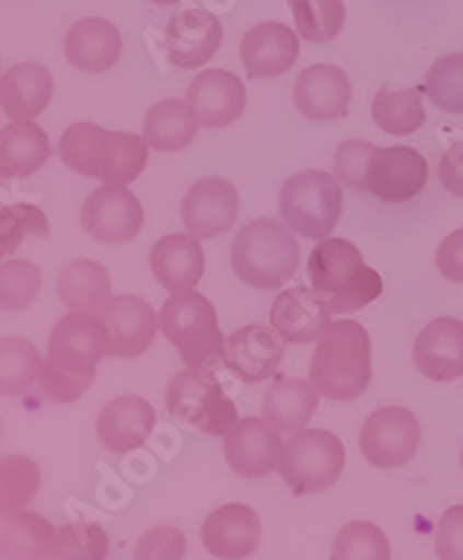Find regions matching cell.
I'll use <instances>...</instances> for the list:
<instances>
[{
  "instance_id": "6da1fadb",
  "label": "cell",
  "mask_w": 463,
  "mask_h": 560,
  "mask_svg": "<svg viewBox=\"0 0 463 560\" xmlns=\"http://www.w3.org/2000/svg\"><path fill=\"white\" fill-rule=\"evenodd\" d=\"M105 357H109V331L103 317L70 313L58 319L37 380L43 396L51 404H74L93 383Z\"/></svg>"
},
{
  "instance_id": "7a4b0ae2",
  "label": "cell",
  "mask_w": 463,
  "mask_h": 560,
  "mask_svg": "<svg viewBox=\"0 0 463 560\" xmlns=\"http://www.w3.org/2000/svg\"><path fill=\"white\" fill-rule=\"evenodd\" d=\"M63 163L107 186H128L149 163V144L135 132L105 130L89 121L72 124L58 142Z\"/></svg>"
},
{
  "instance_id": "3957f363",
  "label": "cell",
  "mask_w": 463,
  "mask_h": 560,
  "mask_svg": "<svg viewBox=\"0 0 463 560\" xmlns=\"http://www.w3.org/2000/svg\"><path fill=\"white\" fill-rule=\"evenodd\" d=\"M311 290L332 315L357 313L380 299L382 278L348 238H322L309 257Z\"/></svg>"
},
{
  "instance_id": "277c9868",
  "label": "cell",
  "mask_w": 463,
  "mask_h": 560,
  "mask_svg": "<svg viewBox=\"0 0 463 560\" xmlns=\"http://www.w3.org/2000/svg\"><path fill=\"white\" fill-rule=\"evenodd\" d=\"M371 338L355 319H338L320 336L309 380L320 396L352 401L371 385Z\"/></svg>"
},
{
  "instance_id": "5b68a950",
  "label": "cell",
  "mask_w": 463,
  "mask_h": 560,
  "mask_svg": "<svg viewBox=\"0 0 463 560\" xmlns=\"http://www.w3.org/2000/svg\"><path fill=\"white\" fill-rule=\"evenodd\" d=\"M232 269L257 290L283 288L299 269V244L290 228L269 218H255L241 228L230 250Z\"/></svg>"
},
{
  "instance_id": "8992f818",
  "label": "cell",
  "mask_w": 463,
  "mask_h": 560,
  "mask_svg": "<svg viewBox=\"0 0 463 560\" xmlns=\"http://www.w3.org/2000/svg\"><path fill=\"white\" fill-rule=\"evenodd\" d=\"M160 331L176 348L188 369L211 371L220 366L225 336L218 313L205 294L195 290L172 294L158 313Z\"/></svg>"
},
{
  "instance_id": "52a82bcc",
  "label": "cell",
  "mask_w": 463,
  "mask_h": 560,
  "mask_svg": "<svg viewBox=\"0 0 463 560\" xmlns=\"http://www.w3.org/2000/svg\"><path fill=\"white\" fill-rule=\"evenodd\" d=\"M278 209L292 232L322 242L329 238L344 213V188L329 172H299L283 184Z\"/></svg>"
},
{
  "instance_id": "ba28073f",
  "label": "cell",
  "mask_w": 463,
  "mask_h": 560,
  "mask_svg": "<svg viewBox=\"0 0 463 560\" xmlns=\"http://www.w3.org/2000/svg\"><path fill=\"white\" fill-rule=\"evenodd\" d=\"M165 404L174 419L207 435H228L239 422V412L228 389L220 385L213 369H186L172 377Z\"/></svg>"
},
{
  "instance_id": "9c48e42d",
  "label": "cell",
  "mask_w": 463,
  "mask_h": 560,
  "mask_svg": "<svg viewBox=\"0 0 463 560\" xmlns=\"http://www.w3.org/2000/svg\"><path fill=\"white\" fill-rule=\"evenodd\" d=\"M346 470V447L325 429L294 433L280 452L278 472L294 495H311L334 487Z\"/></svg>"
},
{
  "instance_id": "30bf717a",
  "label": "cell",
  "mask_w": 463,
  "mask_h": 560,
  "mask_svg": "<svg viewBox=\"0 0 463 560\" xmlns=\"http://www.w3.org/2000/svg\"><path fill=\"white\" fill-rule=\"evenodd\" d=\"M419 440L417 417L401 406H387L371 412L361 424L359 450L375 468H401L413 462Z\"/></svg>"
},
{
  "instance_id": "8fae6325",
  "label": "cell",
  "mask_w": 463,
  "mask_h": 560,
  "mask_svg": "<svg viewBox=\"0 0 463 560\" xmlns=\"http://www.w3.org/2000/svg\"><path fill=\"white\" fill-rule=\"evenodd\" d=\"M82 228L100 244H128L144 228V209L126 186L93 190L79 213Z\"/></svg>"
},
{
  "instance_id": "7c38bea8",
  "label": "cell",
  "mask_w": 463,
  "mask_h": 560,
  "mask_svg": "<svg viewBox=\"0 0 463 560\" xmlns=\"http://www.w3.org/2000/svg\"><path fill=\"white\" fill-rule=\"evenodd\" d=\"M429 178V165L425 155L413 147L378 149L371 158L364 190L387 205L410 202L421 192Z\"/></svg>"
},
{
  "instance_id": "4fadbf2b",
  "label": "cell",
  "mask_w": 463,
  "mask_h": 560,
  "mask_svg": "<svg viewBox=\"0 0 463 560\" xmlns=\"http://www.w3.org/2000/svg\"><path fill=\"white\" fill-rule=\"evenodd\" d=\"M286 354V338L267 325H246L225 338L220 366L241 383H262L276 373Z\"/></svg>"
},
{
  "instance_id": "5bb4252c",
  "label": "cell",
  "mask_w": 463,
  "mask_h": 560,
  "mask_svg": "<svg viewBox=\"0 0 463 560\" xmlns=\"http://www.w3.org/2000/svg\"><path fill=\"white\" fill-rule=\"evenodd\" d=\"M109 331V357L135 359L144 354L155 341L160 319L149 302L135 294L112 296L97 313Z\"/></svg>"
},
{
  "instance_id": "9a60e30c",
  "label": "cell",
  "mask_w": 463,
  "mask_h": 560,
  "mask_svg": "<svg viewBox=\"0 0 463 560\" xmlns=\"http://www.w3.org/2000/svg\"><path fill=\"white\" fill-rule=\"evenodd\" d=\"M283 440L265 417L239 419L225 435L228 466L246 479L267 477L278 470Z\"/></svg>"
},
{
  "instance_id": "2e32d148",
  "label": "cell",
  "mask_w": 463,
  "mask_h": 560,
  "mask_svg": "<svg viewBox=\"0 0 463 560\" xmlns=\"http://www.w3.org/2000/svg\"><path fill=\"white\" fill-rule=\"evenodd\" d=\"M236 213V188L225 178L207 176L186 192L181 205V223L197 238H213L234 225Z\"/></svg>"
},
{
  "instance_id": "e0dca14e",
  "label": "cell",
  "mask_w": 463,
  "mask_h": 560,
  "mask_svg": "<svg viewBox=\"0 0 463 560\" xmlns=\"http://www.w3.org/2000/svg\"><path fill=\"white\" fill-rule=\"evenodd\" d=\"M202 545L218 560H244L262 542L257 512L244 503H228L213 510L202 524Z\"/></svg>"
},
{
  "instance_id": "ac0fdd59",
  "label": "cell",
  "mask_w": 463,
  "mask_h": 560,
  "mask_svg": "<svg viewBox=\"0 0 463 560\" xmlns=\"http://www.w3.org/2000/svg\"><path fill=\"white\" fill-rule=\"evenodd\" d=\"M223 43V26L207 10L178 12L165 28V51L181 70H195L209 63Z\"/></svg>"
},
{
  "instance_id": "d6986e66",
  "label": "cell",
  "mask_w": 463,
  "mask_h": 560,
  "mask_svg": "<svg viewBox=\"0 0 463 560\" xmlns=\"http://www.w3.org/2000/svg\"><path fill=\"white\" fill-rule=\"evenodd\" d=\"M350 97V79L338 66H311L301 70L294 82V105L309 121H334L348 116Z\"/></svg>"
},
{
  "instance_id": "ffe728a7",
  "label": "cell",
  "mask_w": 463,
  "mask_h": 560,
  "mask_svg": "<svg viewBox=\"0 0 463 560\" xmlns=\"http://www.w3.org/2000/svg\"><path fill=\"white\" fill-rule=\"evenodd\" d=\"M186 100L195 109L199 124L207 128H225L244 114L246 86L234 72L213 68L193 79Z\"/></svg>"
},
{
  "instance_id": "44dd1931",
  "label": "cell",
  "mask_w": 463,
  "mask_h": 560,
  "mask_svg": "<svg viewBox=\"0 0 463 560\" xmlns=\"http://www.w3.org/2000/svg\"><path fill=\"white\" fill-rule=\"evenodd\" d=\"M155 429V410L142 396L126 394L109 401L97 415L95 433L112 454H128L147 443Z\"/></svg>"
},
{
  "instance_id": "7402d4cb",
  "label": "cell",
  "mask_w": 463,
  "mask_h": 560,
  "mask_svg": "<svg viewBox=\"0 0 463 560\" xmlns=\"http://www.w3.org/2000/svg\"><path fill=\"white\" fill-rule=\"evenodd\" d=\"M417 371L436 380L450 383L463 375V323L454 317H438L419 331L413 346Z\"/></svg>"
},
{
  "instance_id": "603a6c76",
  "label": "cell",
  "mask_w": 463,
  "mask_h": 560,
  "mask_svg": "<svg viewBox=\"0 0 463 560\" xmlns=\"http://www.w3.org/2000/svg\"><path fill=\"white\" fill-rule=\"evenodd\" d=\"M63 51L72 68L86 74H103L118 63L124 54V39L107 19L84 16L66 33Z\"/></svg>"
},
{
  "instance_id": "cb8c5ba5",
  "label": "cell",
  "mask_w": 463,
  "mask_h": 560,
  "mask_svg": "<svg viewBox=\"0 0 463 560\" xmlns=\"http://www.w3.org/2000/svg\"><path fill=\"white\" fill-rule=\"evenodd\" d=\"M299 58V39L288 24L265 22L253 26L241 39V63L251 79L286 74Z\"/></svg>"
},
{
  "instance_id": "d4e9b609",
  "label": "cell",
  "mask_w": 463,
  "mask_h": 560,
  "mask_svg": "<svg viewBox=\"0 0 463 560\" xmlns=\"http://www.w3.org/2000/svg\"><path fill=\"white\" fill-rule=\"evenodd\" d=\"M149 265L160 288L172 294L188 292L205 276V250L193 234H167L153 244Z\"/></svg>"
},
{
  "instance_id": "484cf974",
  "label": "cell",
  "mask_w": 463,
  "mask_h": 560,
  "mask_svg": "<svg viewBox=\"0 0 463 560\" xmlns=\"http://www.w3.org/2000/svg\"><path fill=\"white\" fill-rule=\"evenodd\" d=\"M332 313L320 304L311 288H288L276 296L271 306V327L286 338V343L306 346L320 341L332 327Z\"/></svg>"
},
{
  "instance_id": "4316f807",
  "label": "cell",
  "mask_w": 463,
  "mask_h": 560,
  "mask_svg": "<svg viewBox=\"0 0 463 560\" xmlns=\"http://www.w3.org/2000/svg\"><path fill=\"white\" fill-rule=\"evenodd\" d=\"M51 95V72L39 63H16L0 79V103L14 121H33L49 107Z\"/></svg>"
},
{
  "instance_id": "83f0119b",
  "label": "cell",
  "mask_w": 463,
  "mask_h": 560,
  "mask_svg": "<svg viewBox=\"0 0 463 560\" xmlns=\"http://www.w3.org/2000/svg\"><path fill=\"white\" fill-rule=\"evenodd\" d=\"M317 389L311 380H278L262 398V415L280 433H299L317 410Z\"/></svg>"
},
{
  "instance_id": "f1b7e54d",
  "label": "cell",
  "mask_w": 463,
  "mask_h": 560,
  "mask_svg": "<svg viewBox=\"0 0 463 560\" xmlns=\"http://www.w3.org/2000/svg\"><path fill=\"white\" fill-rule=\"evenodd\" d=\"M56 290L72 313H100L112 299V278L95 259H74L60 269Z\"/></svg>"
},
{
  "instance_id": "f546056e",
  "label": "cell",
  "mask_w": 463,
  "mask_h": 560,
  "mask_svg": "<svg viewBox=\"0 0 463 560\" xmlns=\"http://www.w3.org/2000/svg\"><path fill=\"white\" fill-rule=\"evenodd\" d=\"M51 155L47 132L33 121H14L0 132V176L24 178L35 174Z\"/></svg>"
},
{
  "instance_id": "4dcf8cb0",
  "label": "cell",
  "mask_w": 463,
  "mask_h": 560,
  "mask_svg": "<svg viewBox=\"0 0 463 560\" xmlns=\"http://www.w3.org/2000/svg\"><path fill=\"white\" fill-rule=\"evenodd\" d=\"M56 528L35 512H8L0 522V556L5 560H45L51 556Z\"/></svg>"
},
{
  "instance_id": "1f68e13d",
  "label": "cell",
  "mask_w": 463,
  "mask_h": 560,
  "mask_svg": "<svg viewBox=\"0 0 463 560\" xmlns=\"http://www.w3.org/2000/svg\"><path fill=\"white\" fill-rule=\"evenodd\" d=\"M199 118L188 100H163L149 109L144 118L147 144L160 153H176L193 144Z\"/></svg>"
},
{
  "instance_id": "d6a6232c",
  "label": "cell",
  "mask_w": 463,
  "mask_h": 560,
  "mask_svg": "<svg viewBox=\"0 0 463 560\" xmlns=\"http://www.w3.org/2000/svg\"><path fill=\"white\" fill-rule=\"evenodd\" d=\"M373 124L387 135H413L427 121L425 105H421V91L406 89V91H390L380 89L373 97L371 105Z\"/></svg>"
},
{
  "instance_id": "836d02e7",
  "label": "cell",
  "mask_w": 463,
  "mask_h": 560,
  "mask_svg": "<svg viewBox=\"0 0 463 560\" xmlns=\"http://www.w3.org/2000/svg\"><path fill=\"white\" fill-rule=\"evenodd\" d=\"M43 371V357L24 338L8 336L0 341V392L22 396L33 389Z\"/></svg>"
},
{
  "instance_id": "e575fe53",
  "label": "cell",
  "mask_w": 463,
  "mask_h": 560,
  "mask_svg": "<svg viewBox=\"0 0 463 560\" xmlns=\"http://www.w3.org/2000/svg\"><path fill=\"white\" fill-rule=\"evenodd\" d=\"M294 26L306 43H332L344 31L346 5L344 0H290Z\"/></svg>"
},
{
  "instance_id": "d590c367",
  "label": "cell",
  "mask_w": 463,
  "mask_h": 560,
  "mask_svg": "<svg viewBox=\"0 0 463 560\" xmlns=\"http://www.w3.org/2000/svg\"><path fill=\"white\" fill-rule=\"evenodd\" d=\"M43 485L39 466L28 456H5L0 462V510L3 514L24 510Z\"/></svg>"
},
{
  "instance_id": "8d00e7d4",
  "label": "cell",
  "mask_w": 463,
  "mask_h": 560,
  "mask_svg": "<svg viewBox=\"0 0 463 560\" xmlns=\"http://www.w3.org/2000/svg\"><path fill=\"white\" fill-rule=\"evenodd\" d=\"M332 560H392V545L380 526L350 522L334 539Z\"/></svg>"
},
{
  "instance_id": "74e56055",
  "label": "cell",
  "mask_w": 463,
  "mask_h": 560,
  "mask_svg": "<svg viewBox=\"0 0 463 560\" xmlns=\"http://www.w3.org/2000/svg\"><path fill=\"white\" fill-rule=\"evenodd\" d=\"M109 551V537L97 524H68L58 528L51 560H105Z\"/></svg>"
},
{
  "instance_id": "f35d334b",
  "label": "cell",
  "mask_w": 463,
  "mask_h": 560,
  "mask_svg": "<svg viewBox=\"0 0 463 560\" xmlns=\"http://www.w3.org/2000/svg\"><path fill=\"white\" fill-rule=\"evenodd\" d=\"M425 91L440 112L463 114V54L440 56L427 72Z\"/></svg>"
},
{
  "instance_id": "ab89813d",
  "label": "cell",
  "mask_w": 463,
  "mask_h": 560,
  "mask_svg": "<svg viewBox=\"0 0 463 560\" xmlns=\"http://www.w3.org/2000/svg\"><path fill=\"white\" fill-rule=\"evenodd\" d=\"M43 288V271L26 259H10L0 267V308L16 313L28 308Z\"/></svg>"
},
{
  "instance_id": "60d3db41",
  "label": "cell",
  "mask_w": 463,
  "mask_h": 560,
  "mask_svg": "<svg viewBox=\"0 0 463 560\" xmlns=\"http://www.w3.org/2000/svg\"><path fill=\"white\" fill-rule=\"evenodd\" d=\"M49 238V220L33 205H12L0 211V255L8 257L24 238Z\"/></svg>"
},
{
  "instance_id": "b9f144b4",
  "label": "cell",
  "mask_w": 463,
  "mask_h": 560,
  "mask_svg": "<svg viewBox=\"0 0 463 560\" xmlns=\"http://www.w3.org/2000/svg\"><path fill=\"white\" fill-rule=\"evenodd\" d=\"M375 151L378 147L369 142H359V139H350V142L340 144L334 155V172L338 176V182L348 188L364 190L367 170Z\"/></svg>"
},
{
  "instance_id": "7bdbcfd3",
  "label": "cell",
  "mask_w": 463,
  "mask_h": 560,
  "mask_svg": "<svg viewBox=\"0 0 463 560\" xmlns=\"http://www.w3.org/2000/svg\"><path fill=\"white\" fill-rule=\"evenodd\" d=\"M186 535L176 526H158L137 539L135 560H184Z\"/></svg>"
},
{
  "instance_id": "ee69618b",
  "label": "cell",
  "mask_w": 463,
  "mask_h": 560,
  "mask_svg": "<svg viewBox=\"0 0 463 560\" xmlns=\"http://www.w3.org/2000/svg\"><path fill=\"white\" fill-rule=\"evenodd\" d=\"M436 556L438 560H463V505H454L440 516Z\"/></svg>"
},
{
  "instance_id": "f6af8a7d",
  "label": "cell",
  "mask_w": 463,
  "mask_h": 560,
  "mask_svg": "<svg viewBox=\"0 0 463 560\" xmlns=\"http://www.w3.org/2000/svg\"><path fill=\"white\" fill-rule=\"evenodd\" d=\"M436 265L442 278L463 283V228L442 238L436 253Z\"/></svg>"
},
{
  "instance_id": "bcb514c9",
  "label": "cell",
  "mask_w": 463,
  "mask_h": 560,
  "mask_svg": "<svg viewBox=\"0 0 463 560\" xmlns=\"http://www.w3.org/2000/svg\"><path fill=\"white\" fill-rule=\"evenodd\" d=\"M438 178L450 195L463 199V142H454L438 163Z\"/></svg>"
},
{
  "instance_id": "7dc6e473",
  "label": "cell",
  "mask_w": 463,
  "mask_h": 560,
  "mask_svg": "<svg viewBox=\"0 0 463 560\" xmlns=\"http://www.w3.org/2000/svg\"><path fill=\"white\" fill-rule=\"evenodd\" d=\"M149 3H153V5H163V8H170V5H176L178 0H149Z\"/></svg>"
},
{
  "instance_id": "c3c4849f",
  "label": "cell",
  "mask_w": 463,
  "mask_h": 560,
  "mask_svg": "<svg viewBox=\"0 0 463 560\" xmlns=\"http://www.w3.org/2000/svg\"><path fill=\"white\" fill-rule=\"evenodd\" d=\"M461 466H463V450H461Z\"/></svg>"
}]
</instances>
